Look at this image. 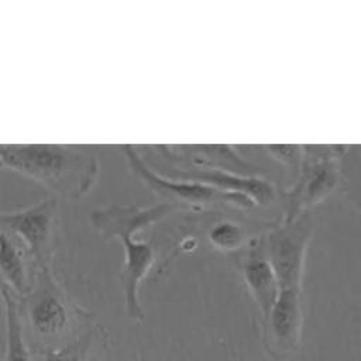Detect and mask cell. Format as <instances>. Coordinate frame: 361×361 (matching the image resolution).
Returning <instances> with one entry per match:
<instances>
[{
    "mask_svg": "<svg viewBox=\"0 0 361 361\" xmlns=\"http://www.w3.org/2000/svg\"><path fill=\"white\" fill-rule=\"evenodd\" d=\"M0 164L39 183L52 197L69 200L87 195L100 171L97 151L89 145H0Z\"/></svg>",
    "mask_w": 361,
    "mask_h": 361,
    "instance_id": "6da1fadb",
    "label": "cell"
},
{
    "mask_svg": "<svg viewBox=\"0 0 361 361\" xmlns=\"http://www.w3.org/2000/svg\"><path fill=\"white\" fill-rule=\"evenodd\" d=\"M17 305L23 334L32 354L62 347L94 323L93 313L66 293L52 267H37L30 290L17 298Z\"/></svg>",
    "mask_w": 361,
    "mask_h": 361,
    "instance_id": "7a4b0ae2",
    "label": "cell"
},
{
    "mask_svg": "<svg viewBox=\"0 0 361 361\" xmlns=\"http://www.w3.org/2000/svg\"><path fill=\"white\" fill-rule=\"evenodd\" d=\"M175 209L169 202L147 207L113 203L90 213V223L103 238H117L123 244L124 262L120 272V283L124 295L126 313L131 320L142 322L145 319L138 289L155 261L152 245L147 241L137 240L135 235L141 230L169 216Z\"/></svg>",
    "mask_w": 361,
    "mask_h": 361,
    "instance_id": "3957f363",
    "label": "cell"
},
{
    "mask_svg": "<svg viewBox=\"0 0 361 361\" xmlns=\"http://www.w3.org/2000/svg\"><path fill=\"white\" fill-rule=\"evenodd\" d=\"M316 226V216L312 210H306L292 221H282L264 237L265 252L274 268L279 290H302L306 251Z\"/></svg>",
    "mask_w": 361,
    "mask_h": 361,
    "instance_id": "277c9868",
    "label": "cell"
},
{
    "mask_svg": "<svg viewBox=\"0 0 361 361\" xmlns=\"http://www.w3.org/2000/svg\"><path fill=\"white\" fill-rule=\"evenodd\" d=\"M345 152L343 145L303 147V161L288 195V207L282 221H292L300 213L312 210L340 180L338 157Z\"/></svg>",
    "mask_w": 361,
    "mask_h": 361,
    "instance_id": "5b68a950",
    "label": "cell"
},
{
    "mask_svg": "<svg viewBox=\"0 0 361 361\" xmlns=\"http://www.w3.org/2000/svg\"><path fill=\"white\" fill-rule=\"evenodd\" d=\"M56 203V199L51 196L23 209L0 212V230L18 238L37 267H52Z\"/></svg>",
    "mask_w": 361,
    "mask_h": 361,
    "instance_id": "8992f818",
    "label": "cell"
},
{
    "mask_svg": "<svg viewBox=\"0 0 361 361\" xmlns=\"http://www.w3.org/2000/svg\"><path fill=\"white\" fill-rule=\"evenodd\" d=\"M118 149L126 158V162L131 172L152 192L169 199V200H176V202H183L189 204H204L214 200H224V202H231L235 204H240L243 207L247 206H254V203L238 195H230V193H223L212 186L193 182V180H186V179H179V178H172L169 175H161L155 172L138 154V151L133 145H118Z\"/></svg>",
    "mask_w": 361,
    "mask_h": 361,
    "instance_id": "52a82bcc",
    "label": "cell"
},
{
    "mask_svg": "<svg viewBox=\"0 0 361 361\" xmlns=\"http://www.w3.org/2000/svg\"><path fill=\"white\" fill-rule=\"evenodd\" d=\"M303 298L299 289H281L264 319V348L276 361L290 358L299 348Z\"/></svg>",
    "mask_w": 361,
    "mask_h": 361,
    "instance_id": "ba28073f",
    "label": "cell"
},
{
    "mask_svg": "<svg viewBox=\"0 0 361 361\" xmlns=\"http://www.w3.org/2000/svg\"><path fill=\"white\" fill-rule=\"evenodd\" d=\"M171 175L179 179L199 182L212 186L223 193L238 195L250 199L254 204H269L275 196L276 189L272 182L264 178L241 175L213 166H192L183 171H173Z\"/></svg>",
    "mask_w": 361,
    "mask_h": 361,
    "instance_id": "9c48e42d",
    "label": "cell"
},
{
    "mask_svg": "<svg viewBox=\"0 0 361 361\" xmlns=\"http://www.w3.org/2000/svg\"><path fill=\"white\" fill-rule=\"evenodd\" d=\"M240 269L251 298L258 306L262 319H265L276 300L279 286L274 268L265 252L264 238H258L251 244L243 257Z\"/></svg>",
    "mask_w": 361,
    "mask_h": 361,
    "instance_id": "30bf717a",
    "label": "cell"
},
{
    "mask_svg": "<svg viewBox=\"0 0 361 361\" xmlns=\"http://www.w3.org/2000/svg\"><path fill=\"white\" fill-rule=\"evenodd\" d=\"M35 269L37 265L25 245L14 235L0 230L1 288H7L17 298L24 296L31 288Z\"/></svg>",
    "mask_w": 361,
    "mask_h": 361,
    "instance_id": "8fae6325",
    "label": "cell"
},
{
    "mask_svg": "<svg viewBox=\"0 0 361 361\" xmlns=\"http://www.w3.org/2000/svg\"><path fill=\"white\" fill-rule=\"evenodd\" d=\"M107 347V333L96 322L71 343L34 354L35 361H97Z\"/></svg>",
    "mask_w": 361,
    "mask_h": 361,
    "instance_id": "7c38bea8",
    "label": "cell"
},
{
    "mask_svg": "<svg viewBox=\"0 0 361 361\" xmlns=\"http://www.w3.org/2000/svg\"><path fill=\"white\" fill-rule=\"evenodd\" d=\"M0 298L6 320V351L3 361H35L23 334L16 295H13L7 288H1Z\"/></svg>",
    "mask_w": 361,
    "mask_h": 361,
    "instance_id": "4fadbf2b",
    "label": "cell"
},
{
    "mask_svg": "<svg viewBox=\"0 0 361 361\" xmlns=\"http://www.w3.org/2000/svg\"><path fill=\"white\" fill-rule=\"evenodd\" d=\"M195 151L202 158H195V166H213L234 172L254 171V166L243 159L230 145H196Z\"/></svg>",
    "mask_w": 361,
    "mask_h": 361,
    "instance_id": "5bb4252c",
    "label": "cell"
},
{
    "mask_svg": "<svg viewBox=\"0 0 361 361\" xmlns=\"http://www.w3.org/2000/svg\"><path fill=\"white\" fill-rule=\"evenodd\" d=\"M244 228L234 221H219L209 230L210 244L221 251H234L241 247L244 241Z\"/></svg>",
    "mask_w": 361,
    "mask_h": 361,
    "instance_id": "9a60e30c",
    "label": "cell"
},
{
    "mask_svg": "<svg viewBox=\"0 0 361 361\" xmlns=\"http://www.w3.org/2000/svg\"><path fill=\"white\" fill-rule=\"evenodd\" d=\"M265 149L298 176L303 161L302 145H265Z\"/></svg>",
    "mask_w": 361,
    "mask_h": 361,
    "instance_id": "2e32d148",
    "label": "cell"
},
{
    "mask_svg": "<svg viewBox=\"0 0 361 361\" xmlns=\"http://www.w3.org/2000/svg\"><path fill=\"white\" fill-rule=\"evenodd\" d=\"M1 286H3V285H1V281H0V288H1Z\"/></svg>",
    "mask_w": 361,
    "mask_h": 361,
    "instance_id": "e0dca14e",
    "label": "cell"
},
{
    "mask_svg": "<svg viewBox=\"0 0 361 361\" xmlns=\"http://www.w3.org/2000/svg\"><path fill=\"white\" fill-rule=\"evenodd\" d=\"M0 168H1V164H0Z\"/></svg>",
    "mask_w": 361,
    "mask_h": 361,
    "instance_id": "ac0fdd59",
    "label": "cell"
}]
</instances>
